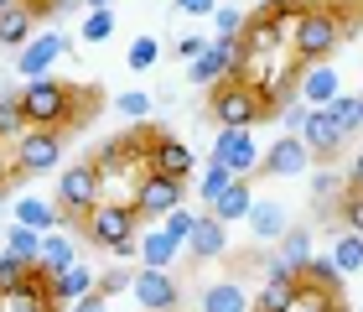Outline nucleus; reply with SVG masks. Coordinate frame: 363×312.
Returning <instances> with one entry per match:
<instances>
[{"label":"nucleus","instance_id":"obj_9","mask_svg":"<svg viewBox=\"0 0 363 312\" xmlns=\"http://www.w3.org/2000/svg\"><path fill=\"white\" fill-rule=\"evenodd\" d=\"M259 141H255V130H218L213 136V161H223L234 177H250L259 172Z\"/></svg>","mask_w":363,"mask_h":312},{"label":"nucleus","instance_id":"obj_50","mask_svg":"<svg viewBox=\"0 0 363 312\" xmlns=\"http://www.w3.org/2000/svg\"><path fill=\"white\" fill-rule=\"evenodd\" d=\"M84 6H89V11H109V0H84Z\"/></svg>","mask_w":363,"mask_h":312},{"label":"nucleus","instance_id":"obj_51","mask_svg":"<svg viewBox=\"0 0 363 312\" xmlns=\"http://www.w3.org/2000/svg\"><path fill=\"white\" fill-rule=\"evenodd\" d=\"M11 6H21V0H0V11H11Z\"/></svg>","mask_w":363,"mask_h":312},{"label":"nucleus","instance_id":"obj_45","mask_svg":"<svg viewBox=\"0 0 363 312\" xmlns=\"http://www.w3.org/2000/svg\"><path fill=\"white\" fill-rule=\"evenodd\" d=\"M68 312H109V297H104V291H99V286H94V291H89V297H78V302H73Z\"/></svg>","mask_w":363,"mask_h":312},{"label":"nucleus","instance_id":"obj_24","mask_svg":"<svg viewBox=\"0 0 363 312\" xmlns=\"http://www.w3.org/2000/svg\"><path fill=\"white\" fill-rule=\"evenodd\" d=\"M250 208H255V188H250V177H239V183L228 188L208 213H213V219H223V224H234V219H250Z\"/></svg>","mask_w":363,"mask_h":312},{"label":"nucleus","instance_id":"obj_27","mask_svg":"<svg viewBox=\"0 0 363 312\" xmlns=\"http://www.w3.org/2000/svg\"><path fill=\"white\" fill-rule=\"evenodd\" d=\"M280 260H286V266L301 276L306 271V260H311V229H286V235H280Z\"/></svg>","mask_w":363,"mask_h":312},{"label":"nucleus","instance_id":"obj_11","mask_svg":"<svg viewBox=\"0 0 363 312\" xmlns=\"http://www.w3.org/2000/svg\"><path fill=\"white\" fill-rule=\"evenodd\" d=\"M68 53V37H62V31H37V37H31L21 53H16V73L26 78H47V68H52V63Z\"/></svg>","mask_w":363,"mask_h":312},{"label":"nucleus","instance_id":"obj_42","mask_svg":"<svg viewBox=\"0 0 363 312\" xmlns=\"http://www.w3.org/2000/svg\"><path fill=\"white\" fill-rule=\"evenodd\" d=\"M135 286V276H130L125 266H109L104 276H99V291H104V297H120V291H130Z\"/></svg>","mask_w":363,"mask_h":312},{"label":"nucleus","instance_id":"obj_28","mask_svg":"<svg viewBox=\"0 0 363 312\" xmlns=\"http://www.w3.org/2000/svg\"><path fill=\"white\" fill-rule=\"evenodd\" d=\"M42 229H31V224H16L11 219V229H6V250L11 255H21V260H31V266H37V255H42Z\"/></svg>","mask_w":363,"mask_h":312},{"label":"nucleus","instance_id":"obj_21","mask_svg":"<svg viewBox=\"0 0 363 312\" xmlns=\"http://www.w3.org/2000/svg\"><path fill=\"white\" fill-rule=\"evenodd\" d=\"M16 224H31V229H42V235H52V229L68 224V213L57 203H47V198H16Z\"/></svg>","mask_w":363,"mask_h":312},{"label":"nucleus","instance_id":"obj_20","mask_svg":"<svg viewBox=\"0 0 363 312\" xmlns=\"http://www.w3.org/2000/svg\"><path fill=\"white\" fill-rule=\"evenodd\" d=\"M68 266H78V250H73V235H62V229H52V235L42 240V255H37V271L42 276H62Z\"/></svg>","mask_w":363,"mask_h":312},{"label":"nucleus","instance_id":"obj_19","mask_svg":"<svg viewBox=\"0 0 363 312\" xmlns=\"http://www.w3.org/2000/svg\"><path fill=\"white\" fill-rule=\"evenodd\" d=\"M94 286H99V276L78 260V266H68L62 276H52V302H57V307H73L78 297H89Z\"/></svg>","mask_w":363,"mask_h":312},{"label":"nucleus","instance_id":"obj_33","mask_svg":"<svg viewBox=\"0 0 363 312\" xmlns=\"http://www.w3.org/2000/svg\"><path fill=\"white\" fill-rule=\"evenodd\" d=\"M311 6V0H265V6H259V21H270V26H296L301 21V11Z\"/></svg>","mask_w":363,"mask_h":312},{"label":"nucleus","instance_id":"obj_32","mask_svg":"<svg viewBox=\"0 0 363 312\" xmlns=\"http://www.w3.org/2000/svg\"><path fill=\"white\" fill-rule=\"evenodd\" d=\"M337 276H342V271L333 266V255H311L306 271H301V281H306V286H322V291H342Z\"/></svg>","mask_w":363,"mask_h":312},{"label":"nucleus","instance_id":"obj_2","mask_svg":"<svg viewBox=\"0 0 363 312\" xmlns=\"http://www.w3.org/2000/svg\"><path fill=\"white\" fill-rule=\"evenodd\" d=\"M348 37V21H342V16L333 11V6H317V0H311V6L301 11V21L291 26V58L296 63H327L337 53V42Z\"/></svg>","mask_w":363,"mask_h":312},{"label":"nucleus","instance_id":"obj_4","mask_svg":"<svg viewBox=\"0 0 363 312\" xmlns=\"http://www.w3.org/2000/svg\"><path fill=\"white\" fill-rule=\"evenodd\" d=\"M99 203H104V183H99L94 161H73V167H62V177H57V208L68 213V224H62V229H84V219Z\"/></svg>","mask_w":363,"mask_h":312},{"label":"nucleus","instance_id":"obj_3","mask_svg":"<svg viewBox=\"0 0 363 312\" xmlns=\"http://www.w3.org/2000/svg\"><path fill=\"white\" fill-rule=\"evenodd\" d=\"M208 120H218V130H255L259 120H275L265 94L244 78H223L208 89Z\"/></svg>","mask_w":363,"mask_h":312},{"label":"nucleus","instance_id":"obj_52","mask_svg":"<svg viewBox=\"0 0 363 312\" xmlns=\"http://www.w3.org/2000/svg\"><path fill=\"white\" fill-rule=\"evenodd\" d=\"M0 312H6V297H0Z\"/></svg>","mask_w":363,"mask_h":312},{"label":"nucleus","instance_id":"obj_44","mask_svg":"<svg viewBox=\"0 0 363 312\" xmlns=\"http://www.w3.org/2000/svg\"><path fill=\"white\" fill-rule=\"evenodd\" d=\"M306 109H311V104H286V109H280V125H286V136H301Z\"/></svg>","mask_w":363,"mask_h":312},{"label":"nucleus","instance_id":"obj_40","mask_svg":"<svg viewBox=\"0 0 363 312\" xmlns=\"http://www.w3.org/2000/svg\"><path fill=\"white\" fill-rule=\"evenodd\" d=\"M114 109H120L125 120H145V114H151V94H140V89H125L120 99H114Z\"/></svg>","mask_w":363,"mask_h":312},{"label":"nucleus","instance_id":"obj_14","mask_svg":"<svg viewBox=\"0 0 363 312\" xmlns=\"http://www.w3.org/2000/svg\"><path fill=\"white\" fill-rule=\"evenodd\" d=\"M301 141L311 146V156H317V161H333L337 151H342V141H348V136H342V125L333 120V109H306V125H301Z\"/></svg>","mask_w":363,"mask_h":312},{"label":"nucleus","instance_id":"obj_8","mask_svg":"<svg viewBox=\"0 0 363 312\" xmlns=\"http://www.w3.org/2000/svg\"><path fill=\"white\" fill-rule=\"evenodd\" d=\"M187 203V188L177 177H161V172H145V183L135 188V213L140 219H167Z\"/></svg>","mask_w":363,"mask_h":312},{"label":"nucleus","instance_id":"obj_23","mask_svg":"<svg viewBox=\"0 0 363 312\" xmlns=\"http://www.w3.org/2000/svg\"><path fill=\"white\" fill-rule=\"evenodd\" d=\"M31 26H37V16L26 11V0H21V6H11V11H0V47H16V53H21V47L37 37Z\"/></svg>","mask_w":363,"mask_h":312},{"label":"nucleus","instance_id":"obj_30","mask_svg":"<svg viewBox=\"0 0 363 312\" xmlns=\"http://www.w3.org/2000/svg\"><path fill=\"white\" fill-rule=\"evenodd\" d=\"M26 114H21V99H16V94H0V146H16L26 136Z\"/></svg>","mask_w":363,"mask_h":312},{"label":"nucleus","instance_id":"obj_38","mask_svg":"<svg viewBox=\"0 0 363 312\" xmlns=\"http://www.w3.org/2000/svg\"><path fill=\"white\" fill-rule=\"evenodd\" d=\"M213 26H218L213 37H244L250 16H244V11H234V6H218V11H213Z\"/></svg>","mask_w":363,"mask_h":312},{"label":"nucleus","instance_id":"obj_13","mask_svg":"<svg viewBox=\"0 0 363 312\" xmlns=\"http://www.w3.org/2000/svg\"><path fill=\"white\" fill-rule=\"evenodd\" d=\"M311 167V146L301 136H280L265 156H259V177H301Z\"/></svg>","mask_w":363,"mask_h":312},{"label":"nucleus","instance_id":"obj_7","mask_svg":"<svg viewBox=\"0 0 363 312\" xmlns=\"http://www.w3.org/2000/svg\"><path fill=\"white\" fill-rule=\"evenodd\" d=\"M239 53H244V37H213V42H208V53L187 63V78H192L197 89L223 84V78H234V63H239Z\"/></svg>","mask_w":363,"mask_h":312},{"label":"nucleus","instance_id":"obj_25","mask_svg":"<svg viewBox=\"0 0 363 312\" xmlns=\"http://www.w3.org/2000/svg\"><path fill=\"white\" fill-rule=\"evenodd\" d=\"M250 291H244L239 281H213L203 291V312H250Z\"/></svg>","mask_w":363,"mask_h":312},{"label":"nucleus","instance_id":"obj_16","mask_svg":"<svg viewBox=\"0 0 363 312\" xmlns=\"http://www.w3.org/2000/svg\"><path fill=\"white\" fill-rule=\"evenodd\" d=\"M296 297H301V276H265V286L255 291V307L250 312H291Z\"/></svg>","mask_w":363,"mask_h":312},{"label":"nucleus","instance_id":"obj_12","mask_svg":"<svg viewBox=\"0 0 363 312\" xmlns=\"http://www.w3.org/2000/svg\"><path fill=\"white\" fill-rule=\"evenodd\" d=\"M130 291H135V302L145 312H177V302H182V286L172 281V271H156V266H140Z\"/></svg>","mask_w":363,"mask_h":312},{"label":"nucleus","instance_id":"obj_10","mask_svg":"<svg viewBox=\"0 0 363 312\" xmlns=\"http://www.w3.org/2000/svg\"><path fill=\"white\" fill-rule=\"evenodd\" d=\"M145 161H151V172L177 177V183H187L192 167H197L192 146H187V141H177V136H167V130H151V151H145Z\"/></svg>","mask_w":363,"mask_h":312},{"label":"nucleus","instance_id":"obj_43","mask_svg":"<svg viewBox=\"0 0 363 312\" xmlns=\"http://www.w3.org/2000/svg\"><path fill=\"white\" fill-rule=\"evenodd\" d=\"M333 193H337V172H333V167H322L317 177H311V198L327 208V203H333Z\"/></svg>","mask_w":363,"mask_h":312},{"label":"nucleus","instance_id":"obj_37","mask_svg":"<svg viewBox=\"0 0 363 312\" xmlns=\"http://www.w3.org/2000/svg\"><path fill=\"white\" fill-rule=\"evenodd\" d=\"M156 63H161V42L156 37H135V42H130V68H135V73L156 68Z\"/></svg>","mask_w":363,"mask_h":312},{"label":"nucleus","instance_id":"obj_39","mask_svg":"<svg viewBox=\"0 0 363 312\" xmlns=\"http://www.w3.org/2000/svg\"><path fill=\"white\" fill-rule=\"evenodd\" d=\"M114 37V16L109 11H89V21H84V42L99 47V42H109Z\"/></svg>","mask_w":363,"mask_h":312},{"label":"nucleus","instance_id":"obj_46","mask_svg":"<svg viewBox=\"0 0 363 312\" xmlns=\"http://www.w3.org/2000/svg\"><path fill=\"white\" fill-rule=\"evenodd\" d=\"M172 6L182 16H213V11H218V0H172Z\"/></svg>","mask_w":363,"mask_h":312},{"label":"nucleus","instance_id":"obj_1","mask_svg":"<svg viewBox=\"0 0 363 312\" xmlns=\"http://www.w3.org/2000/svg\"><path fill=\"white\" fill-rule=\"evenodd\" d=\"M16 99H21V114L31 130H73L84 125V114H94L99 94L78 84H57V78H31V84H21Z\"/></svg>","mask_w":363,"mask_h":312},{"label":"nucleus","instance_id":"obj_49","mask_svg":"<svg viewBox=\"0 0 363 312\" xmlns=\"http://www.w3.org/2000/svg\"><path fill=\"white\" fill-rule=\"evenodd\" d=\"M348 183H353V188H363V151L353 156V167H348Z\"/></svg>","mask_w":363,"mask_h":312},{"label":"nucleus","instance_id":"obj_18","mask_svg":"<svg viewBox=\"0 0 363 312\" xmlns=\"http://www.w3.org/2000/svg\"><path fill=\"white\" fill-rule=\"evenodd\" d=\"M337 73L327 68V63H311V68H301V104H311V109H322V104H333L337 99Z\"/></svg>","mask_w":363,"mask_h":312},{"label":"nucleus","instance_id":"obj_6","mask_svg":"<svg viewBox=\"0 0 363 312\" xmlns=\"http://www.w3.org/2000/svg\"><path fill=\"white\" fill-rule=\"evenodd\" d=\"M52 167H62V130H26V136L11 146V183L42 177Z\"/></svg>","mask_w":363,"mask_h":312},{"label":"nucleus","instance_id":"obj_41","mask_svg":"<svg viewBox=\"0 0 363 312\" xmlns=\"http://www.w3.org/2000/svg\"><path fill=\"white\" fill-rule=\"evenodd\" d=\"M197 219H203V213H192L187 203H182L177 213H167V235H172V240H182V244H187V240H192V229H197Z\"/></svg>","mask_w":363,"mask_h":312},{"label":"nucleus","instance_id":"obj_15","mask_svg":"<svg viewBox=\"0 0 363 312\" xmlns=\"http://www.w3.org/2000/svg\"><path fill=\"white\" fill-rule=\"evenodd\" d=\"M52 276H42L37 266H31V276L21 286H11L6 291V312H52Z\"/></svg>","mask_w":363,"mask_h":312},{"label":"nucleus","instance_id":"obj_53","mask_svg":"<svg viewBox=\"0 0 363 312\" xmlns=\"http://www.w3.org/2000/svg\"><path fill=\"white\" fill-rule=\"evenodd\" d=\"M358 99H363V94H358Z\"/></svg>","mask_w":363,"mask_h":312},{"label":"nucleus","instance_id":"obj_22","mask_svg":"<svg viewBox=\"0 0 363 312\" xmlns=\"http://www.w3.org/2000/svg\"><path fill=\"white\" fill-rule=\"evenodd\" d=\"M223 240H228V224L223 219H213V213H203L192 229V240H187V250L197 260H213V255H223Z\"/></svg>","mask_w":363,"mask_h":312},{"label":"nucleus","instance_id":"obj_31","mask_svg":"<svg viewBox=\"0 0 363 312\" xmlns=\"http://www.w3.org/2000/svg\"><path fill=\"white\" fill-rule=\"evenodd\" d=\"M333 266L342 276H358L363 271V235H353V229H342L337 244H333Z\"/></svg>","mask_w":363,"mask_h":312},{"label":"nucleus","instance_id":"obj_5","mask_svg":"<svg viewBox=\"0 0 363 312\" xmlns=\"http://www.w3.org/2000/svg\"><path fill=\"white\" fill-rule=\"evenodd\" d=\"M78 235H84L94 250H120L125 240L140 235V213H135V203H99Z\"/></svg>","mask_w":363,"mask_h":312},{"label":"nucleus","instance_id":"obj_36","mask_svg":"<svg viewBox=\"0 0 363 312\" xmlns=\"http://www.w3.org/2000/svg\"><path fill=\"white\" fill-rule=\"evenodd\" d=\"M26 276H31V260H21V255L6 250V255H0V297H6L11 286H21Z\"/></svg>","mask_w":363,"mask_h":312},{"label":"nucleus","instance_id":"obj_29","mask_svg":"<svg viewBox=\"0 0 363 312\" xmlns=\"http://www.w3.org/2000/svg\"><path fill=\"white\" fill-rule=\"evenodd\" d=\"M234 183H239V177H234V172H228V167H223V161H208V172H203V177H197V198H203V203L213 208V203H218V198H223V193H228V188H234Z\"/></svg>","mask_w":363,"mask_h":312},{"label":"nucleus","instance_id":"obj_48","mask_svg":"<svg viewBox=\"0 0 363 312\" xmlns=\"http://www.w3.org/2000/svg\"><path fill=\"white\" fill-rule=\"evenodd\" d=\"M11 188V146H0V193Z\"/></svg>","mask_w":363,"mask_h":312},{"label":"nucleus","instance_id":"obj_17","mask_svg":"<svg viewBox=\"0 0 363 312\" xmlns=\"http://www.w3.org/2000/svg\"><path fill=\"white\" fill-rule=\"evenodd\" d=\"M182 250H187V244H182V240H172L167 235V224H161V229H145V235H140V266H156V271H172V260L182 255Z\"/></svg>","mask_w":363,"mask_h":312},{"label":"nucleus","instance_id":"obj_35","mask_svg":"<svg viewBox=\"0 0 363 312\" xmlns=\"http://www.w3.org/2000/svg\"><path fill=\"white\" fill-rule=\"evenodd\" d=\"M337 219L342 229H353V235H363V188H342V198H337Z\"/></svg>","mask_w":363,"mask_h":312},{"label":"nucleus","instance_id":"obj_26","mask_svg":"<svg viewBox=\"0 0 363 312\" xmlns=\"http://www.w3.org/2000/svg\"><path fill=\"white\" fill-rule=\"evenodd\" d=\"M286 229H291V213L280 203H255L250 208V235L255 240H280Z\"/></svg>","mask_w":363,"mask_h":312},{"label":"nucleus","instance_id":"obj_34","mask_svg":"<svg viewBox=\"0 0 363 312\" xmlns=\"http://www.w3.org/2000/svg\"><path fill=\"white\" fill-rule=\"evenodd\" d=\"M327 109H333V120L342 125V136H353V130L363 125V99H358V94H337Z\"/></svg>","mask_w":363,"mask_h":312},{"label":"nucleus","instance_id":"obj_47","mask_svg":"<svg viewBox=\"0 0 363 312\" xmlns=\"http://www.w3.org/2000/svg\"><path fill=\"white\" fill-rule=\"evenodd\" d=\"M177 53L187 58V63H192V58H203V53H208V37H182V42H177Z\"/></svg>","mask_w":363,"mask_h":312}]
</instances>
